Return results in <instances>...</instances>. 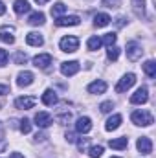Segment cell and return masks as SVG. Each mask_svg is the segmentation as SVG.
I'll return each instance as SVG.
<instances>
[{
	"mask_svg": "<svg viewBox=\"0 0 156 158\" xmlns=\"http://www.w3.org/2000/svg\"><path fill=\"white\" fill-rule=\"evenodd\" d=\"M130 119H132V123L134 125H140V127H149V125H153V114L151 112H147V110H134L132 114H130Z\"/></svg>",
	"mask_w": 156,
	"mask_h": 158,
	"instance_id": "cell-1",
	"label": "cell"
},
{
	"mask_svg": "<svg viewBox=\"0 0 156 158\" xmlns=\"http://www.w3.org/2000/svg\"><path fill=\"white\" fill-rule=\"evenodd\" d=\"M59 48L63 52H66V53H74V52H77V48H79V39L76 35H66V37L61 39Z\"/></svg>",
	"mask_w": 156,
	"mask_h": 158,
	"instance_id": "cell-2",
	"label": "cell"
},
{
	"mask_svg": "<svg viewBox=\"0 0 156 158\" xmlns=\"http://www.w3.org/2000/svg\"><path fill=\"white\" fill-rule=\"evenodd\" d=\"M134 83H136V76H134V74H127V76H123V77L119 79V83L116 85V92H119V94L127 92Z\"/></svg>",
	"mask_w": 156,
	"mask_h": 158,
	"instance_id": "cell-3",
	"label": "cell"
},
{
	"mask_svg": "<svg viewBox=\"0 0 156 158\" xmlns=\"http://www.w3.org/2000/svg\"><path fill=\"white\" fill-rule=\"evenodd\" d=\"M79 68H81V64L77 61H66V63L61 64V74L66 76V77H72V76H76L79 72Z\"/></svg>",
	"mask_w": 156,
	"mask_h": 158,
	"instance_id": "cell-4",
	"label": "cell"
},
{
	"mask_svg": "<svg viewBox=\"0 0 156 158\" xmlns=\"http://www.w3.org/2000/svg\"><path fill=\"white\" fill-rule=\"evenodd\" d=\"M147 99H149V90H147L145 86L138 88V90L130 96V103H132V105H143V103H147Z\"/></svg>",
	"mask_w": 156,
	"mask_h": 158,
	"instance_id": "cell-5",
	"label": "cell"
},
{
	"mask_svg": "<svg viewBox=\"0 0 156 158\" xmlns=\"http://www.w3.org/2000/svg\"><path fill=\"white\" fill-rule=\"evenodd\" d=\"M142 53H143V50H142L140 44H136V42H129L127 44V59L129 61H138L142 57Z\"/></svg>",
	"mask_w": 156,
	"mask_h": 158,
	"instance_id": "cell-6",
	"label": "cell"
},
{
	"mask_svg": "<svg viewBox=\"0 0 156 158\" xmlns=\"http://www.w3.org/2000/svg\"><path fill=\"white\" fill-rule=\"evenodd\" d=\"M136 147H138V151H140L142 155H151V153H153V142H151V138H147V136L138 138Z\"/></svg>",
	"mask_w": 156,
	"mask_h": 158,
	"instance_id": "cell-7",
	"label": "cell"
},
{
	"mask_svg": "<svg viewBox=\"0 0 156 158\" xmlns=\"http://www.w3.org/2000/svg\"><path fill=\"white\" fill-rule=\"evenodd\" d=\"M79 22H81V19L77 15H68V17H57L55 19V26H59V28H63V26H77Z\"/></svg>",
	"mask_w": 156,
	"mask_h": 158,
	"instance_id": "cell-8",
	"label": "cell"
},
{
	"mask_svg": "<svg viewBox=\"0 0 156 158\" xmlns=\"http://www.w3.org/2000/svg\"><path fill=\"white\" fill-rule=\"evenodd\" d=\"M33 64H35L37 68L46 70V68L51 64V55H50V53H39V55H35V57H33Z\"/></svg>",
	"mask_w": 156,
	"mask_h": 158,
	"instance_id": "cell-9",
	"label": "cell"
},
{
	"mask_svg": "<svg viewBox=\"0 0 156 158\" xmlns=\"http://www.w3.org/2000/svg\"><path fill=\"white\" fill-rule=\"evenodd\" d=\"M51 123H53V119H51V116H50L48 112H37V114H35V125H37V127L46 129V127H50Z\"/></svg>",
	"mask_w": 156,
	"mask_h": 158,
	"instance_id": "cell-10",
	"label": "cell"
},
{
	"mask_svg": "<svg viewBox=\"0 0 156 158\" xmlns=\"http://www.w3.org/2000/svg\"><path fill=\"white\" fill-rule=\"evenodd\" d=\"M35 103H37V99H35V98H31V96H26V98H17V99H15V107H17V109H22V110L31 109Z\"/></svg>",
	"mask_w": 156,
	"mask_h": 158,
	"instance_id": "cell-11",
	"label": "cell"
},
{
	"mask_svg": "<svg viewBox=\"0 0 156 158\" xmlns=\"http://www.w3.org/2000/svg\"><path fill=\"white\" fill-rule=\"evenodd\" d=\"M76 131H77V132H83V134L90 132V131H92V119L86 118V116H81V118L77 119V123H76Z\"/></svg>",
	"mask_w": 156,
	"mask_h": 158,
	"instance_id": "cell-12",
	"label": "cell"
},
{
	"mask_svg": "<svg viewBox=\"0 0 156 158\" xmlns=\"http://www.w3.org/2000/svg\"><path fill=\"white\" fill-rule=\"evenodd\" d=\"M33 74L31 72H28V70H24V72H20L18 76H17V85L18 86H30L31 83H33Z\"/></svg>",
	"mask_w": 156,
	"mask_h": 158,
	"instance_id": "cell-13",
	"label": "cell"
},
{
	"mask_svg": "<svg viewBox=\"0 0 156 158\" xmlns=\"http://www.w3.org/2000/svg\"><path fill=\"white\" fill-rule=\"evenodd\" d=\"M105 90H107V83L101 81V79H97V81L88 85V92L90 94H105Z\"/></svg>",
	"mask_w": 156,
	"mask_h": 158,
	"instance_id": "cell-14",
	"label": "cell"
},
{
	"mask_svg": "<svg viewBox=\"0 0 156 158\" xmlns=\"http://www.w3.org/2000/svg\"><path fill=\"white\" fill-rule=\"evenodd\" d=\"M13 28H7V26H4L2 30H0V40L2 42H6V44H13L15 42V35H13Z\"/></svg>",
	"mask_w": 156,
	"mask_h": 158,
	"instance_id": "cell-15",
	"label": "cell"
},
{
	"mask_svg": "<svg viewBox=\"0 0 156 158\" xmlns=\"http://www.w3.org/2000/svg\"><path fill=\"white\" fill-rule=\"evenodd\" d=\"M110 17L107 15V13H97L96 17H94V26L96 28H105V26H109L110 24Z\"/></svg>",
	"mask_w": 156,
	"mask_h": 158,
	"instance_id": "cell-16",
	"label": "cell"
},
{
	"mask_svg": "<svg viewBox=\"0 0 156 158\" xmlns=\"http://www.w3.org/2000/svg\"><path fill=\"white\" fill-rule=\"evenodd\" d=\"M26 42H28L30 46H42V44H44V39H42V35H40V33L31 31V33H28V35H26Z\"/></svg>",
	"mask_w": 156,
	"mask_h": 158,
	"instance_id": "cell-17",
	"label": "cell"
},
{
	"mask_svg": "<svg viewBox=\"0 0 156 158\" xmlns=\"http://www.w3.org/2000/svg\"><path fill=\"white\" fill-rule=\"evenodd\" d=\"M42 103H44V105H48V107L55 105V103H57V94H55L51 88H48V90L42 94Z\"/></svg>",
	"mask_w": 156,
	"mask_h": 158,
	"instance_id": "cell-18",
	"label": "cell"
},
{
	"mask_svg": "<svg viewBox=\"0 0 156 158\" xmlns=\"http://www.w3.org/2000/svg\"><path fill=\"white\" fill-rule=\"evenodd\" d=\"M13 9H15L17 15H24V13L30 11V4H28V0H15Z\"/></svg>",
	"mask_w": 156,
	"mask_h": 158,
	"instance_id": "cell-19",
	"label": "cell"
},
{
	"mask_svg": "<svg viewBox=\"0 0 156 158\" xmlns=\"http://www.w3.org/2000/svg\"><path fill=\"white\" fill-rule=\"evenodd\" d=\"M28 22H30L31 26H42V24L46 22V17H44V13H40V11H35V13H31V15H30Z\"/></svg>",
	"mask_w": 156,
	"mask_h": 158,
	"instance_id": "cell-20",
	"label": "cell"
},
{
	"mask_svg": "<svg viewBox=\"0 0 156 158\" xmlns=\"http://www.w3.org/2000/svg\"><path fill=\"white\" fill-rule=\"evenodd\" d=\"M119 125H121V116H119V114H114V116H110V118L107 119L105 129H107V131H116Z\"/></svg>",
	"mask_w": 156,
	"mask_h": 158,
	"instance_id": "cell-21",
	"label": "cell"
},
{
	"mask_svg": "<svg viewBox=\"0 0 156 158\" xmlns=\"http://www.w3.org/2000/svg\"><path fill=\"white\" fill-rule=\"evenodd\" d=\"M109 145H110L112 149H125V147L129 145V138H127V136H121V138H116V140H110Z\"/></svg>",
	"mask_w": 156,
	"mask_h": 158,
	"instance_id": "cell-22",
	"label": "cell"
},
{
	"mask_svg": "<svg viewBox=\"0 0 156 158\" xmlns=\"http://www.w3.org/2000/svg\"><path fill=\"white\" fill-rule=\"evenodd\" d=\"M132 7L138 17H145V0H132Z\"/></svg>",
	"mask_w": 156,
	"mask_h": 158,
	"instance_id": "cell-23",
	"label": "cell"
},
{
	"mask_svg": "<svg viewBox=\"0 0 156 158\" xmlns=\"http://www.w3.org/2000/svg\"><path fill=\"white\" fill-rule=\"evenodd\" d=\"M66 11V6L63 4V2H57V4H53L51 6V15L57 19V17H63V13Z\"/></svg>",
	"mask_w": 156,
	"mask_h": 158,
	"instance_id": "cell-24",
	"label": "cell"
},
{
	"mask_svg": "<svg viewBox=\"0 0 156 158\" xmlns=\"http://www.w3.org/2000/svg\"><path fill=\"white\" fill-rule=\"evenodd\" d=\"M101 44H103V42H101V39H99V37H96V35H94V37H90V39H88V42H86V46H88V50H90V52L99 50V48H101Z\"/></svg>",
	"mask_w": 156,
	"mask_h": 158,
	"instance_id": "cell-25",
	"label": "cell"
},
{
	"mask_svg": "<svg viewBox=\"0 0 156 158\" xmlns=\"http://www.w3.org/2000/svg\"><path fill=\"white\" fill-rule=\"evenodd\" d=\"M143 70H145V74H147L149 77H154L156 76V63L154 61H145Z\"/></svg>",
	"mask_w": 156,
	"mask_h": 158,
	"instance_id": "cell-26",
	"label": "cell"
},
{
	"mask_svg": "<svg viewBox=\"0 0 156 158\" xmlns=\"http://www.w3.org/2000/svg\"><path fill=\"white\" fill-rule=\"evenodd\" d=\"M107 57H109V61H117V57H119V48H117V46H109Z\"/></svg>",
	"mask_w": 156,
	"mask_h": 158,
	"instance_id": "cell-27",
	"label": "cell"
},
{
	"mask_svg": "<svg viewBox=\"0 0 156 158\" xmlns=\"http://www.w3.org/2000/svg\"><path fill=\"white\" fill-rule=\"evenodd\" d=\"M116 39H117L116 33H107V35H103L101 42H103V44H107V46H114V44H116Z\"/></svg>",
	"mask_w": 156,
	"mask_h": 158,
	"instance_id": "cell-28",
	"label": "cell"
},
{
	"mask_svg": "<svg viewBox=\"0 0 156 158\" xmlns=\"http://www.w3.org/2000/svg\"><path fill=\"white\" fill-rule=\"evenodd\" d=\"M88 155H90L92 158H99L101 155H103V147H101V145H94V147L88 149Z\"/></svg>",
	"mask_w": 156,
	"mask_h": 158,
	"instance_id": "cell-29",
	"label": "cell"
},
{
	"mask_svg": "<svg viewBox=\"0 0 156 158\" xmlns=\"http://www.w3.org/2000/svg\"><path fill=\"white\" fill-rule=\"evenodd\" d=\"M13 61H15V64H24V63L28 61V55H26L24 52H17L15 57H13Z\"/></svg>",
	"mask_w": 156,
	"mask_h": 158,
	"instance_id": "cell-30",
	"label": "cell"
},
{
	"mask_svg": "<svg viewBox=\"0 0 156 158\" xmlns=\"http://www.w3.org/2000/svg\"><path fill=\"white\" fill-rule=\"evenodd\" d=\"M30 131H31V123H30V119H26V118H24L22 121H20V132L28 134Z\"/></svg>",
	"mask_w": 156,
	"mask_h": 158,
	"instance_id": "cell-31",
	"label": "cell"
},
{
	"mask_svg": "<svg viewBox=\"0 0 156 158\" xmlns=\"http://www.w3.org/2000/svg\"><path fill=\"white\" fill-rule=\"evenodd\" d=\"M99 109H101V112H105V114H107V112H110V110L114 109V103H112V101H105V103H101V105H99Z\"/></svg>",
	"mask_w": 156,
	"mask_h": 158,
	"instance_id": "cell-32",
	"label": "cell"
},
{
	"mask_svg": "<svg viewBox=\"0 0 156 158\" xmlns=\"http://www.w3.org/2000/svg\"><path fill=\"white\" fill-rule=\"evenodd\" d=\"M103 6L105 7H119L121 0H103Z\"/></svg>",
	"mask_w": 156,
	"mask_h": 158,
	"instance_id": "cell-33",
	"label": "cell"
},
{
	"mask_svg": "<svg viewBox=\"0 0 156 158\" xmlns=\"http://www.w3.org/2000/svg\"><path fill=\"white\" fill-rule=\"evenodd\" d=\"M7 57H9L7 52L6 50H0V66H6L7 64Z\"/></svg>",
	"mask_w": 156,
	"mask_h": 158,
	"instance_id": "cell-34",
	"label": "cell"
},
{
	"mask_svg": "<svg viewBox=\"0 0 156 158\" xmlns=\"http://www.w3.org/2000/svg\"><path fill=\"white\" fill-rule=\"evenodd\" d=\"M88 140H90V138H81V140L77 142V147L81 149V151H84V149H86V145H88Z\"/></svg>",
	"mask_w": 156,
	"mask_h": 158,
	"instance_id": "cell-35",
	"label": "cell"
},
{
	"mask_svg": "<svg viewBox=\"0 0 156 158\" xmlns=\"http://www.w3.org/2000/svg\"><path fill=\"white\" fill-rule=\"evenodd\" d=\"M9 94V86L7 85H0V96H6Z\"/></svg>",
	"mask_w": 156,
	"mask_h": 158,
	"instance_id": "cell-36",
	"label": "cell"
},
{
	"mask_svg": "<svg viewBox=\"0 0 156 158\" xmlns=\"http://www.w3.org/2000/svg\"><path fill=\"white\" fill-rule=\"evenodd\" d=\"M66 140H68L70 143H74L77 138H76V134H74V132H66Z\"/></svg>",
	"mask_w": 156,
	"mask_h": 158,
	"instance_id": "cell-37",
	"label": "cell"
},
{
	"mask_svg": "<svg viewBox=\"0 0 156 158\" xmlns=\"http://www.w3.org/2000/svg\"><path fill=\"white\" fill-rule=\"evenodd\" d=\"M116 20H117L116 22L117 26H123V24H125V19H123V17H119V19H116Z\"/></svg>",
	"mask_w": 156,
	"mask_h": 158,
	"instance_id": "cell-38",
	"label": "cell"
},
{
	"mask_svg": "<svg viewBox=\"0 0 156 158\" xmlns=\"http://www.w3.org/2000/svg\"><path fill=\"white\" fill-rule=\"evenodd\" d=\"M4 13H6V6L0 2V15H4Z\"/></svg>",
	"mask_w": 156,
	"mask_h": 158,
	"instance_id": "cell-39",
	"label": "cell"
},
{
	"mask_svg": "<svg viewBox=\"0 0 156 158\" xmlns=\"http://www.w3.org/2000/svg\"><path fill=\"white\" fill-rule=\"evenodd\" d=\"M11 158H24V156H22L20 153H13V155H11Z\"/></svg>",
	"mask_w": 156,
	"mask_h": 158,
	"instance_id": "cell-40",
	"label": "cell"
},
{
	"mask_svg": "<svg viewBox=\"0 0 156 158\" xmlns=\"http://www.w3.org/2000/svg\"><path fill=\"white\" fill-rule=\"evenodd\" d=\"M4 138V129H2V123H0V140Z\"/></svg>",
	"mask_w": 156,
	"mask_h": 158,
	"instance_id": "cell-41",
	"label": "cell"
},
{
	"mask_svg": "<svg viewBox=\"0 0 156 158\" xmlns=\"http://www.w3.org/2000/svg\"><path fill=\"white\" fill-rule=\"evenodd\" d=\"M35 2H37V4H39V6H42V4H46V2H48V0H35Z\"/></svg>",
	"mask_w": 156,
	"mask_h": 158,
	"instance_id": "cell-42",
	"label": "cell"
},
{
	"mask_svg": "<svg viewBox=\"0 0 156 158\" xmlns=\"http://www.w3.org/2000/svg\"><path fill=\"white\" fill-rule=\"evenodd\" d=\"M112 158H119V156H112Z\"/></svg>",
	"mask_w": 156,
	"mask_h": 158,
	"instance_id": "cell-43",
	"label": "cell"
}]
</instances>
